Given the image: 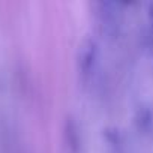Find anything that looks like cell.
I'll use <instances>...</instances> for the list:
<instances>
[{
	"mask_svg": "<svg viewBox=\"0 0 153 153\" xmlns=\"http://www.w3.org/2000/svg\"><path fill=\"white\" fill-rule=\"evenodd\" d=\"M96 60H98V44L93 38L86 36L80 42L78 51H76V68H78L80 76L83 80L90 78Z\"/></svg>",
	"mask_w": 153,
	"mask_h": 153,
	"instance_id": "obj_1",
	"label": "cell"
},
{
	"mask_svg": "<svg viewBox=\"0 0 153 153\" xmlns=\"http://www.w3.org/2000/svg\"><path fill=\"white\" fill-rule=\"evenodd\" d=\"M98 6V17H99V24L104 33L108 36H116L120 29L122 23V11L119 3L113 2H101L96 5Z\"/></svg>",
	"mask_w": 153,
	"mask_h": 153,
	"instance_id": "obj_2",
	"label": "cell"
},
{
	"mask_svg": "<svg viewBox=\"0 0 153 153\" xmlns=\"http://www.w3.org/2000/svg\"><path fill=\"white\" fill-rule=\"evenodd\" d=\"M65 143L69 153H78L80 152V132L75 120L68 117L65 122Z\"/></svg>",
	"mask_w": 153,
	"mask_h": 153,
	"instance_id": "obj_3",
	"label": "cell"
},
{
	"mask_svg": "<svg viewBox=\"0 0 153 153\" xmlns=\"http://www.w3.org/2000/svg\"><path fill=\"white\" fill-rule=\"evenodd\" d=\"M147 12H149L150 23H152V26H153V2H150V3H149V9H147Z\"/></svg>",
	"mask_w": 153,
	"mask_h": 153,
	"instance_id": "obj_5",
	"label": "cell"
},
{
	"mask_svg": "<svg viewBox=\"0 0 153 153\" xmlns=\"http://www.w3.org/2000/svg\"><path fill=\"white\" fill-rule=\"evenodd\" d=\"M135 125L140 132L150 134L153 132V108L141 105L135 113Z\"/></svg>",
	"mask_w": 153,
	"mask_h": 153,
	"instance_id": "obj_4",
	"label": "cell"
}]
</instances>
